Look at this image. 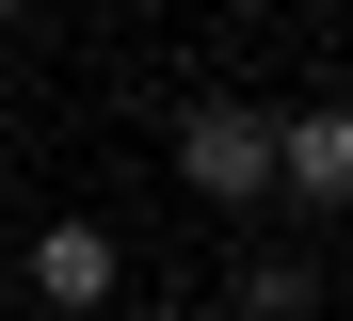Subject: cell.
<instances>
[{
    "instance_id": "1",
    "label": "cell",
    "mask_w": 353,
    "mask_h": 321,
    "mask_svg": "<svg viewBox=\"0 0 353 321\" xmlns=\"http://www.w3.org/2000/svg\"><path fill=\"white\" fill-rule=\"evenodd\" d=\"M176 177H193L209 209H257V193H273V113H257V97H209V113H176Z\"/></svg>"
},
{
    "instance_id": "2",
    "label": "cell",
    "mask_w": 353,
    "mask_h": 321,
    "mask_svg": "<svg viewBox=\"0 0 353 321\" xmlns=\"http://www.w3.org/2000/svg\"><path fill=\"white\" fill-rule=\"evenodd\" d=\"M273 193H305V209H353V113H337V97L273 113Z\"/></svg>"
},
{
    "instance_id": "3",
    "label": "cell",
    "mask_w": 353,
    "mask_h": 321,
    "mask_svg": "<svg viewBox=\"0 0 353 321\" xmlns=\"http://www.w3.org/2000/svg\"><path fill=\"white\" fill-rule=\"evenodd\" d=\"M32 305H48V321H97V305H112V225H48V241H32Z\"/></svg>"
},
{
    "instance_id": "4",
    "label": "cell",
    "mask_w": 353,
    "mask_h": 321,
    "mask_svg": "<svg viewBox=\"0 0 353 321\" xmlns=\"http://www.w3.org/2000/svg\"><path fill=\"white\" fill-rule=\"evenodd\" d=\"M225 305H241V321H305V305H321V257H273V241H257Z\"/></svg>"
},
{
    "instance_id": "5",
    "label": "cell",
    "mask_w": 353,
    "mask_h": 321,
    "mask_svg": "<svg viewBox=\"0 0 353 321\" xmlns=\"http://www.w3.org/2000/svg\"><path fill=\"white\" fill-rule=\"evenodd\" d=\"M145 321H209V305H145Z\"/></svg>"
},
{
    "instance_id": "6",
    "label": "cell",
    "mask_w": 353,
    "mask_h": 321,
    "mask_svg": "<svg viewBox=\"0 0 353 321\" xmlns=\"http://www.w3.org/2000/svg\"><path fill=\"white\" fill-rule=\"evenodd\" d=\"M0 32H17V0H0Z\"/></svg>"
},
{
    "instance_id": "7",
    "label": "cell",
    "mask_w": 353,
    "mask_h": 321,
    "mask_svg": "<svg viewBox=\"0 0 353 321\" xmlns=\"http://www.w3.org/2000/svg\"><path fill=\"white\" fill-rule=\"evenodd\" d=\"M32 321H48V305H32Z\"/></svg>"
}]
</instances>
